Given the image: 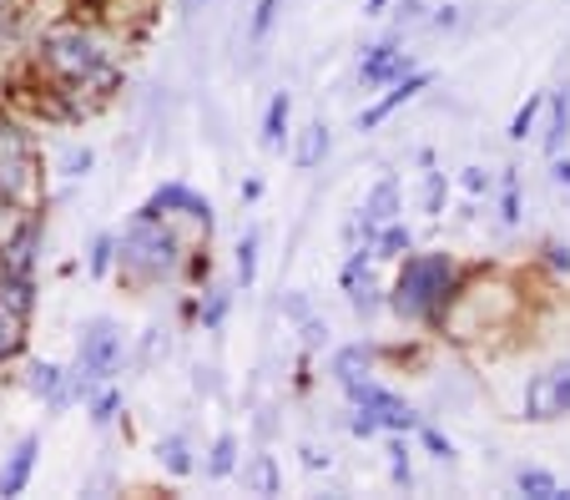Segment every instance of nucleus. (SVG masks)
Masks as SVG:
<instances>
[{
  "label": "nucleus",
  "mask_w": 570,
  "mask_h": 500,
  "mask_svg": "<svg viewBox=\"0 0 570 500\" xmlns=\"http://www.w3.org/2000/svg\"><path fill=\"white\" fill-rule=\"evenodd\" d=\"M444 283H450V263H444V253H424V258H410V263H404V273H399V283H394V308H399L404 318L430 314V308L440 304Z\"/></svg>",
  "instance_id": "1"
},
{
  "label": "nucleus",
  "mask_w": 570,
  "mask_h": 500,
  "mask_svg": "<svg viewBox=\"0 0 570 500\" xmlns=\"http://www.w3.org/2000/svg\"><path fill=\"white\" fill-rule=\"evenodd\" d=\"M121 263H131L137 273H173L177 238L167 228H157V218H141L137 228L121 238Z\"/></svg>",
  "instance_id": "2"
},
{
  "label": "nucleus",
  "mask_w": 570,
  "mask_h": 500,
  "mask_svg": "<svg viewBox=\"0 0 570 500\" xmlns=\"http://www.w3.org/2000/svg\"><path fill=\"white\" fill-rule=\"evenodd\" d=\"M121 364V334L101 318V324H91L87 334H81V360H76V380H81V390H91V384L111 380Z\"/></svg>",
  "instance_id": "3"
},
{
  "label": "nucleus",
  "mask_w": 570,
  "mask_h": 500,
  "mask_svg": "<svg viewBox=\"0 0 570 500\" xmlns=\"http://www.w3.org/2000/svg\"><path fill=\"white\" fill-rule=\"evenodd\" d=\"M51 56L66 66V71H97L101 66V46L91 41V36H81V31H61V36H51Z\"/></svg>",
  "instance_id": "4"
},
{
  "label": "nucleus",
  "mask_w": 570,
  "mask_h": 500,
  "mask_svg": "<svg viewBox=\"0 0 570 500\" xmlns=\"http://www.w3.org/2000/svg\"><path fill=\"white\" fill-rule=\"evenodd\" d=\"M424 87H430V71H414V77H399V87L389 91V97L379 101V107H368L364 117H358V131H374L379 121H384V117H394V111L404 107V101H414V97H420Z\"/></svg>",
  "instance_id": "5"
},
{
  "label": "nucleus",
  "mask_w": 570,
  "mask_h": 500,
  "mask_svg": "<svg viewBox=\"0 0 570 500\" xmlns=\"http://www.w3.org/2000/svg\"><path fill=\"white\" fill-rule=\"evenodd\" d=\"M36 450H41V440L26 435L21 445L11 450V460L0 465V496H21L26 480H31V465H36Z\"/></svg>",
  "instance_id": "6"
},
{
  "label": "nucleus",
  "mask_w": 570,
  "mask_h": 500,
  "mask_svg": "<svg viewBox=\"0 0 570 500\" xmlns=\"http://www.w3.org/2000/svg\"><path fill=\"white\" fill-rule=\"evenodd\" d=\"M167 207H187V213H193L197 223H213V207H207V197H197V193H187L183 183H173V187H161L157 197H151L147 203V218H157V213H167Z\"/></svg>",
  "instance_id": "7"
},
{
  "label": "nucleus",
  "mask_w": 570,
  "mask_h": 500,
  "mask_svg": "<svg viewBox=\"0 0 570 500\" xmlns=\"http://www.w3.org/2000/svg\"><path fill=\"white\" fill-rule=\"evenodd\" d=\"M410 71V61L394 51V46H374V51L364 56V66H358V77H364V87H384V81L404 77Z\"/></svg>",
  "instance_id": "8"
},
{
  "label": "nucleus",
  "mask_w": 570,
  "mask_h": 500,
  "mask_svg": "<svg viewBox=\"0 0 570 500\" xmlns=\"http://www.w3.org/2000/svg\"><path fill=\"white\" fill-rule=\"evenodd\" d=\"M394 213H399V187H394V177H384V183L368 193V203H364V233L394 223Z\"/></svg>",
  "instance_id": "9"
},
{
  "label": "nucleus",
  "mask_w": 570,
  "mask_h": 500,
  "mask_svg": "<svg viewBox=\"0 0 570 500\" xmlns=\"http://www.w3.org/2000/svg\"><path fill=\"white\" fill-rule=\"evenodd\" d=\"M525 410H530V420H556L560 414L556 374H535V384H530V394H525Z\"/></svg>",
  "instance_id": "10"
},
{
  "label": "nucleus",
  "mask_w": 570,
  "mask_h": 500,
  "mask_svg": "<svg viewBox=\"0 0 570 500\" xmlns=\"http://www.w3.org/2000/svg\"><path fill=\"white\" fill-rule=\"evenodd\" d=\"M515 486L525 490V496H535V500H560V496H570V490H560V480L550 476V470H535V465H530V470H520V476H515Z\"/></svg>",
  "instance_id": "11"
},
{
  "label": "nucleus",
  "mask_w": 570,
  "mask_h": 500,
  "mask_svg": "<svg viewBox=\"0 0 570 500\" xmlns=\"http://www.w3.org/2000/svg\"><path fill=\"white\" fill-rule=\"evenodd\" d=\"M283 137H288V91H278V97L268 101V121H263V147H283Z\"/></svg>",
  "instance_id": "12"
},
{
  "label": "nucleus",
  "mask_w": 570,
  "mask_h": 500,
  "mask_svg": "<svg viewBox=\"0 0 570 500\" xmlns=\"http://www.w3.org/2000/svg\"><path fill=\"white\" fill-rule=\"evenodd\" d=\"M334 374H338V384H344V390H348V384H358V380L368 374V349H364V344L344 349V354L334 360Z\"/></svg>",
  "instance_id": "13"
},
{
  "label": "nucleus",
  "mask_w": 570,
  "mask_h": 500,
  "mask_svg": "<svg viewBox=\"0 0 570 500\" xmlns=\"http://www.w3.org/2000/svg\"><path fill=\"white\" fill-rule=\"evenodd\" d=\"M253 273H258V233H243V243H237V278H243V288L253 283Z\"/></svg>",
  "instance_id": "14"
},
{
  "label": "nucleus",
  "mask_w": 570,
  "mask_h": 500,
  "mask_svg": "<svg viewBox=\"0 0 570 500\" xmlns=\"http://www.w3.org/2000/svg\"><path fill=\"white\" fill-rule=\"evenodd\" d=\"M248 486L258 490V496H273V490H278V465H273V455H258V460H253Z\"/></svg>",
  "instance_id": "15"
},
{
  "label": "nucleus",
  "mask_w": 570,
  "mask_h": 500,
  "mask_svg": "<svg viewBox=\"0 0 570 500\" xmlns=\"http://www.w3.org/2000/svg\"><path fill=\"white\" fill-rule=\"evenodd\" d=\"M566 137H570V97H556V121H550V131H546V147L560 153V141Z\"/></svg>",
  "instance_id": "16"
},
{
  "label": "nucleus",
  "mask_w": 570,
  "mask_h": 500,
  "mask_svg": "<svg viewBox=\"0 0 570 500\" xmlns=\"http://www.w3.org/2000/svg\"><path fill=\"white\" fill-rule=\"evenodd\" d=\"M404 253H410V233L394 228V223H384V238H379L374 258H404Z\"/></svg>",
  "instance_id": "17"
},
{
  "label": "nucleus",
  "mask_w": 570,
  "mask_h": 500,
  "mask_svg": "<svg viewBox=\"0 0 570 500\" xmlns=\"http://www.w3.org/2000/svg\"><path fill=\"white\" fill-rule=\"evenodd\" d=\"M540 107H546V97H540V91H535V97H525V107H520V111H515V121H510V137L525 141V137H530V127H535V111H540Z\"/></svg>",
  "instance_id": "18"
},
{
  "label": "nucleus",
  "mask_w": 570,
  "mask_h": 500,
  "mask_svg": "<svg viewBox=\"0 0 570 500\" xmlns=\"http://www.w3.org/2000/svg\"><path fill=\"white\" fill-rule=\"evenodd\" d=\"M233 465H237V440H233V435H223V440L213 445V465H207V470H213V476L223 480V476H233Z\"/></svg>",
  "instance_id": "19"
},
{
  "label": "nucleus",
  "mask_w": 570,
  "mask_h": 500,
  "mask_svg": "<svg viewBox=\"0 0 570 500\" xmlns=\"http://www.w3.org/2000/svg\"><path fill=\"white\" fill-rule=\"evenodd\" d=\"M31 390L46 394V400H56V394H61V370H56V364H36V370H31Z\"/></svg>",
  "instance_id": "20"
},
{
  "label": "nucleus",
  "mask_w": 570,
  "mask_h": 500,
  "mask_svg": "<svg viewBox=\"0 0 570 500\" xmlns=\"http://www.w3.org/2000/svg\"><path fill=\"white\" fill-rule=\"evenodd\" d=\"M161 460H167V470H173V476H187V470H193V455H187V445L183 440H161Z\"/></svg>",
  "instance_id": "21"
},
{
  "label": "nucleus",
  "mask_w": 570,
  "mask_h": 500,
  "mask_svg": "<svg viewBox=\"0 0 570 500\" xmlns=\"http://www.w3.org/2000/svg\"><path fill=\"white\" fill-rule=\"evenodd\" d=\"M323 153H328V127H308V141H303L298 163H303V167H313V163H318Z\"/></svg>",
  "instance_id": "22"
},
{
  "label": "nucleus",
  "mask_w": 570,
  "mask_h": 500,
  "mask_svg": "<svg viewBox=\"0 0 570 500\" xmlns=\"http://www.w3.org/2000/svg\"><path fill=\"white\" fill-rule=\"evenodd\" d=\"M117 404H121V394H117V390H101L97 400H91V420H97V424H107L111 414H117Z\"/></svg>",
  "instance_id": "23"
},
{
  "label": "nucleus",
  "mask_w": 570,
  "mask_h": 500,
  "mask_svg": "<svg viewBox=\"0 0 570 500\" xmlns=\"http://www.w3.org/2000/svg\"><path fill=\"white\" fill-rule=\"evenodd\" d=\"M273 16H278V0H258V11H253V41H263V36H268Z\"/></svg>",
  "instance_id": "24"
},
{
  "label": "nucleus",
  "mask_w": 570,
  "mask_h": 500,
  "mask_svg": "<svg viewBox=\"0 0 570 500\" xmlns=\"http://www.w3.org/2000/svg\"><path fill=\"white\" fill-rule=\"evenodd\" d=\"M16 344H21V324H16V314L0 308V354H11Z\"/></svg>",
  "instance_id": "25"
},
{
  "label": "nucleus",
  "mask_w": 570,
  "mask_h": 500,
  "mask_svg": "<svg viewBox=\"0 0 570 500\" xmlns=\"http://www.w3.org/2000/svg\"><path fill=\"white\" fill-rule=\"evenodd\" d=\"M444 207V173H430V183H424V213H440Z\"/></svg>",
  "instance_id": "26"
},
{
  "label": "nucleus",
  "mask_w": 570,
  "mask_h": 500,
  "mask_svg": "<svg viewBox=\"0 0 570 500\" xmlns=\"http://www.w3.org/2000/svg\"><path fill=\"white\" fill-rule=\"evenodd\" d=\"M556 374V394H560V414H570V364H560V370H550Z\"/></svg>",
  "instance_id": "27"
},
{
  "label": "nucleus",
  "mask_w": 570,
  "mask_h": 500,
  "mask_svg": "<svg viewBox=\"0 0 570 500\" xmlns=\"http://www.w3.org/2000/svg\"><path fill=\"white\" fill-rule=\"evenodd\" d=\"M111 268V238H97V248H91V273H107Z\"/></svg>",
  "instance_id": "28"
},
{
  "label": "nucleus",
  "mask_w": 570,
  "mask_h": 500,
  "mask_svg": "<svg viewBox=\"0 0 570 500\" xmlns=\"http://www.w3.org/2000/svg\"><path fill=\"white\" fill-rule=\"evenodd\" d=\"M505 223H520V193H515V177H505Z\"/></svg>",
  "instance_id": "29"
},
{
  "label": "nucleus",
  "mask_w": 570,
  "mask_h": 500,
  "mask_svg": "<svg viewBox=\"0 0 570 500\" xmlns=\"http://www.w3.org/2000/svg\"><path fill=\"white\" fill-rule=\"evenodd\" d=\"M91 167V153L81 147V153H66V177H81Z\"/></svg>",
  "instance_id": "30"
},
{
  "label": "nucleus",
  "mask_w": 570,
  "mask_h": 500,
  "mask_svg": "<svg viewBox=\"0 0 570 500\" xmlns=\"http://www.w3.org/2000/svg\"><path fill=\"white\" fill-rule=\"evenodd\" d=\"M424 445H430V450H434V455H440V460H450V455H454V445H450V440L440 435V430H424Z\"/></svg>",
  "instance_id": "31"
},
{
  "label": "nucleus",
  "mask_w": 570,
  "mask_h": 500,
  "mask_svg": "<svg viewBox=\"0 0 570 500\" xmlns=\"http://www.w3.org/2000/svg\"><path fill=\"white\" fill-rule=\"evenodd\" d=\"M223 314H227V294H213V298H207V329L223 324Z\"/></svg>",
  "instance_id": "32"
},
{
  "label": "nucleus",
  "mask_w": 570,
  "mask_h": 500,
  "mask_svg": "<svg viewBox=\"0 0 570 500\" xmlns=\"http://www.w3.org/2000/svg\"><path fill=\"white\" fill-rule=\"evenodd\" d=\"M389 455H394V480L399 486H410V455H404V445H394Z\"/></svg>",
  "instance_id": "33"
},
{
  "label": "nucleus",
  "mask_w": 570,
  "mask_h": 500,
  "mask_svg": "<svg viewBox=\"0 0 570 500\" xmlns=\"http://www.w3.org/2000/svg\"><path fill=\"white\" fill-rule=\"evenodd\" d=\"M323 339H328V329H323L318 318H308V324H303V344H308V349H318Z\"/></svg>",
  "instance_id": "34"
},
{
  "label": "nucleus",
  "mask_w": 570,
  "mask_h": 500,
  "mask_svg": "<svg viewBox=\"0 0 570 500\" xmlns=\"http://www.w3.org/2000/svg\"><path fill=\"white\" fill-rule=\"evenodd\" d=\"M464 187H470V193H484V187H490V177H484L480 167H470V173H464Z\"/></svg>",
  "instance_id": "35"
},
{
  "label": "nucleus",
  "mask_w": 570,
  "mask_h": 500,
  "mask_svg": "<svg viewBox=\"0 0 570 500\" xmlns=\"http://www.w3.org/2000/svg\"><path fill=\"white\" fill-rule=\"evenodd\" d=\"M303 465L318 470V465H328V455H318V450H303Z\"/></svg>",
  "instance_id": "36"
},
{
  "label": "nucleus",
  "mask_w": 570,
  "mask_h": 500,
  "mask_svg": "<svg viewBox=\"0 0 570 500\" xmlns=\"http://www.w3.org/2000/svg\"><path fill=\"white\" fill-rule=\"evenodd\" d=\"M556 183H560V187H570V163H556Z\"/></svg>",
  "instance_id": "37"
},
{
  "label": "nucleus",
  "mask_w": 570,
  "mask_h": 500,
  "mask_svg": "<svg viewBox=\"0 0 570 500\" xmlns=\"http://www.w3.org/2000/svg\"><path fill=\"white\" fill-rule=\"evenodd\" d=\"M379 11H384V0H368V16H379Z\"/></svg>",
  "instance_id": "38"
}]
</instances>
